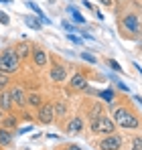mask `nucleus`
Here are the masks:
<instances>
[{"label":"nucleus","instance_id":"nucleus-19","mask_svg":"<svg viewBox=\"0 0 142 150\" xmlns=\"http://www.w3.org/2000/svg\"><path fill=\"white\" fill-rule=\"evenodd\" d=\"M97 96H99V98H102L104 101L112 103V101H114V89H104V91H99Z\"/></svg>","mask_w":142,"mask_h":150},{"label":"nucleus","instance_id":"nucleus-2","mask_svg":"<svg viewBox=\"0 0 142 150\" xmlns=\"http://www.w3.org/2000/svg\"><path fill=\"white\" fill-rule=\"evenodd\" d=\"M21 69V61L16 57L14 49H4L0 53V71L2 73H16Z\"/></svg>","mask_w":142,"mask_h":150},{"label":"nucleus","instance_id":"nucleus-8","mask_svg":"<svg viewBox=\"0 0 142 150\" xmlns=\"http://www.w3.org/2000/svg\"><path fill=\"white\" fill-rule=\"evenodd\" d=\"M33 63H35V67H47L49 65V53L43 47H35L33 49Z\"/></svg>","mask_w":142,"mask_h":150},{"label":"nucleus","instance_id":"nucleus-30","mask_svg":"<svg viewBox=\"0 0 142 150\" xmlns=\"http://www.w3.org/2000/svg\"><path fill=\"white\" fill-rule=\"evenodd\" d=\"M118 87L122 89V91H128V85H126V83H122V81H118Z\"/></svg>","mask_w":142,"mask_h":150},{"label":"nucleus","instance_id":"nucleus-7","mask_svg":"<svg viewBox=\"0 0 142 150\" xmlns=\"http://www.w3.org/2000/svg\"><path fill=\"white\" fill-rule=\"evenodd\" d=\"M8 91H10V98H12L16 108H24L26 105V91H24L21 85H12Z\"/></svg>","mask_w":142,"mask_h":150},{"label":"nucleus","instance_id":"nucleus-11","mask_svg":"<svg viewBox=\"0 0 142 150\" xmlns=\"http://www.w3.org/2000/svg\"><path fill=\"white\" fill-rule=\"evenodd\" d=\"M12 108H14V101L10 98V91L2 89V93H0V110L2 112H12Z\"/></svg>","mask_w":142,"mask_h":150},{"label":"nucleus","instance_id":"nucleus-22","mask_svg":"<svg viewBox=\"0 0 142 150\" xmlns=\"http://www.w3.org/2000/svg\"><path fill=\"white\" fill-rule=\"evenodd\" d=\"M8 83H10L8 73H2V71H0V91H2V89H6V87H8Z\"/></svg>","mask_w":142,"mask_h":150},{"label":"nucleus","instance_id":"nucleus-17","mask_svg":"<svg viewBox=\"0 0 142 150\" xmlns=\"http://www.w3.org/2000/svg\"><path fill=\"white\" fill-rule=\"evenodd\" d=\"M26 4H28V8H31V10H33V12H35V14H37V18H41V21H43V23H51V21H49L47 16H45V14H43V10H41V8H39V6H37V4H35V2H31V0H28V2H26Z\"/></svg>","mask_w":142,"mask_h":150},{"label":"nucleus","instance_id":"nucleus-18","mask_svg":"<svg viewBox=\"0 0 142 150\" xmlns=\"http://www.w3.org/2000/svg\"><path fill=\"white\" fill-rule=\"evenodd\" d=\"M53 110H55V116L63 118V116L67 114V103H65V101H57V103L53 105Z\"/></svg>","mask_w":142,"mask_h":150},{"label":"nucleus","instance_id":"nucleus-5","mask_svg":"<svg viewBox=\"0 0 142 150\" xmlns=\"http://www.w3.org/2000/svg\"><path fill=\"white\" fill-rule=\"evenodd\" d=\"M122 136L118 134H108V136H104L102 140H99V150H120L122 148Z\"/></svg>","mask_w":142,"mask_h":150},{"label":"nucleus","instance_id":"nucleus-23","mask_svg":"<svg viewBox=\"0 0 142 150\" xmlns=\"http://www.w3.org/2000/svg\"><path fill=\"white\" fill-rule=\"evenodd\" d=\"M132 150H142V136L132 140Z\"/></svg>","mask_w":142,"mask_h":150},{"label":"nucleus","instance_id":"nucleus-6","mask_svg":"<svg viewBox=\"0 0 142 150\" xmlns=\"http://www.w3.org/2000/svg\"><path fill=\"white\" fill-rule=\"evenodd\" d=\"M120 23H122V26H124L130 35H138V33H140V28H142L140 16H138V14H132V12H130V14H126Z\"/></svg>","mask_w":142,"mask_h":150},{"label":"nucleus","instance_id":"nucleus-27","mask_svg":"<svg viewBox=\"0 0 142 150\" xmlns=\"http://www.w3.org/2000/svg\"><path fill=\"white\" fill-rule=\"evenodd\" d=\"M0 23H2V25H8V16H6V12H0Z\"/></svg>","mask_w":142,"mask_h":150},{"label":"nucleus","instance_id":"nucleus-12","mask_svg":"<svg viewBox=\"0 0 142 150\" xmlns=\"http://www.w3.org/2000/svg\"><path fill=\"white\" fill-rule=\"evenodd\" d=\"M69 134H81L83 132V120L77 116V118H73V120H69L67 122V128H65Z\"/></svg>","mask_w":142,"mask_h":150},{"label":"nucleus","instance_id":"nucleus-3","mask_svg":"<svg viewBox=\"0 0 142 150\" xmlns=\"http://www.w3.org/2000/svg\"><path fill=\"white\" fill-rule=\"evenodd\" d=\"M114 130H116V124H114V120L112 118H108V116H97V118H92V132L94 134H104V136H108V134H114Z\"/></svg>","mask_w":142,"mask_h":150},{"label":"nucleus","instance_id":"nucleus-24","mask_svg":"<svg viewBox=\"0 0 142 150\" xmlns=\"http://www.w3.org/2000/svg\"><path fill=\"white\" fill-rule=\"evenodd\" d=\"M81 59L87 61V63H92V65H95V57H94V55H89V53H81Z\"/></svg>","mask_w":142,"mask_h":150},{"label":"nucleus","instance_id":"nucleus-9","mask_svg":"<svg viewBox=\"0 0 142 150\" xmlns=\"http://www.w3.org/2000/svg\"><path fill=\"white\" fill-rule=\"evenodd\" d=\"M49 79H51L53 83L65 81V79H67V69H65V65H53V69L49 71Z\"/></svg>","mask_w":142,"mask_h":150},{"label":"nucleus","instance_id":"nucleus-25","mask_svg":"<svg viewBox=\"0 0 142 150\" xmlns=\"http://www.w3.org/2000/svg\"><path fill=\"white\" fill-rule=\"evenodd\" d=\"M108 65H110L114 71H122V67L118 65V61H114V59H110V61H108Z\"/></svg>","mask_w":142,"mask_h":150},{"label":"nucleus","instance_id":"nucleus-34","mask_svg":"<svg viewBox=\"0 0 142 150\" xmlns=\"http://www.w3.org/2000/svg\"><path fill=\"white\" fill-rule=\"evenodd\" d=\"M0 150H2V146H0Z\"/></svg>","mask_w":142,"mask_h":150},{"label":"nucleus","instance_id":"nucleus-14","mask_svg":"<svg viewBox=\"0 0 142 150\" xmlns=\"http://www.w3.org/2000/svg\"><path fill=\"white\" fill-rule=\"evenodd\" d=\"M10 144H12V132L6 130V128H0V146L6 148V146H10Z\"/></svg>","mask_w":142,"mask_h":150},{"label":"nucleus","instance_id":"nucleus-33","mask_svg":"<svg viewBox=\"0 0 142 150\" xmlns=\"http://www.w3.org/2000/svg\"><path fill=\"white\" fill-rule=\"evenodd\" d=\"M0 118H2V110H0Z\"/></svg>","mask_w":142,"mask_h":150},{"label":"nucleus","instance_id":"nucleus-28","mask_svg":"<svg viewBox=\"0 0 142 150\" xmlns=\"http://www.w3.org/2000/svg\"><path fill=\"white\" fill-rule=\"evenodd\" d=\"M67 39H69V41H73V43H77V45H81V39H79V37H73V35H69Z\"/></svg>","mask_w":142,"mask_h":150},{"label":"nucleus","instance_id":"nucleus-10","mask_svg":"<svg viewBox=\"0 0 142 150\" xmlns=\"http://www.w3.org/2000/svg\"><path fill=\"white\" fill-rule=\"evenodd\" d=\"M69 87L79 91V89H87V77L83 73H73L69 79Z\"/></svg>","mask_w":142,"mask_h":150},{"label":"nucleus","instance_id":"nucleus-16","mask_svg":"<svg viewBox=\"0 0 142 150\" xmlns=\"http://www.w3.org/2000/svg\"><path fill=\"white\" fill-rule=\"evenodd\" d=\"M26 103L28 105H35V108H41L43 105V96L41 93H26Z\"/></svg>","mask_w":142,"mask_h":150},{"label":"nucleus","instance_id":"nucleus-1","mask_svg":"<svg viewBox=\"0 0 142 150\" xmlns=\"http://www.w3.org/2000/svg\"><path fill=\"white\" fill-rule=\"evenodd\" d=\"M112 120H114L116 126L124 128V130H136V128H140V118H138L130 108H118V110L114 112Z\"/></svg>","mask_w":142,"mask_h":150},{"label":"nucleus","instance_id":"nucleus-13","mask_svg":"<svg viewBox=\"0 0 142 150\" xmlns=\"http://www.w3.org/2000/svg\"><path fill=\"white\" fill-rule=\"evenodd\" d=\"M14 53H16L18 61L23 63V61H26V57L31 55V45H28V43H18V45L14 47Z\"/></svg>","mask_w":142,"mask_h":150},{"label":"nucleus","instance_id":"nucleus-15","mask_svg":"<svg viewBox=\"0 0 142 150\" xmlns=\"http://www.w3.org/2000/svg\"><path fill=\"white\" fill-rule=\"evenodd\" d=\"M0 122H2V128H6V130H16L18 128V120L14 116H2Z\"/></svg>","mask_w":142,"mask_h":150},{"label":"nucleus","instance_id":"nucleus-21","mask_svg":"<svg viewBox=\"0 0 142 150\" xmlns=\"http://www.w3.org/2000/svg\"><path fill=\"white\" fill-rule=\"evenodd\" d=\"M69 12H71V18H73V23H79V25H83V23H85V18H83V16H81V14H79L75 8H69Z\"/></svg>","mask_w":142,"mask_h":150},{"label":"nucleus","instance_id":"nucleus-32","mask_svg":"<svg viewBox=\"0 0 142 150\" xmlns=\"http://www.w3.org/2000/svg\"><path fill=\"white\" fill-rule=\"evenodd\" d=\"M136 101H138V103L142 105V98H140V96H136Z\"/></svg>","mask_w":142,"mask_h":150},{"label":"nucleus","instance_id":"nucleus-20","mask_svg":"<svg viewBox=\"0 0 142 150\" xmlns=\"http://www.w3.org/2000/svg\"><path fill=\"white\" fill-rule=\"evenodd\" d=\"M24 23H26V26H31V28H35V30H41V23H37V18L35 16H24Z\"/></svg>","mask_w":142,"mask_h":150},{"label":"nucleus","instance_id":"nucleus-31","mask_svg":"<svg viewBox=\"0 0 142 150\" xmlns=\"http://www.w3.org/2000/svg\"><path fill=\"white\" fill-rule=\"evenodd\" d=\"M99 2H102L104 6H112V0H99Z\"/></svg>","mask_w":142,"mask_h":150},{"label":"nucleus","instance_id":"nucleus-4","mask_svg":"<svg viewBox=\"0 0 142 150\" xmlns=\"http://www.w3.org/2000/svg\"><path fill=\"white\" fill-rule=\"evenodd\" d=\"M37 120L43 126H49L55 122V110H53V103H43L41 108H37Z\"/></svg>","mask_w":142,"mask_h":150},{"label":"nucleus","instance_id":"nucleus-26","mask_svg":"<svg viewBox=\"0 0 142 150\" xmlns=\"http://www.w3.org/2000/svg\"><path fill=\"white\" fill-rule=\"evenodd\" d=\"M92 118H97V116H102V105H94V114H89Z\"/></svg>","mask_w":142,"mask_h":150},{"label":"nucleus","instance_id":"nucleus-29","mask_svg":"<svg viewBox=\"0 0 142 150\" xmlns=\"http://www.w3.org/2000/svg\"><path fill=\"white\" fill-rule=\"evenodd\" d=\"M63 150H81V148H79L77 144H67V146H65Z\"/></svg>","mask_w":142,"mask_h":150}]
</instances>
